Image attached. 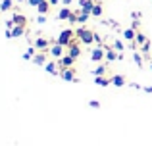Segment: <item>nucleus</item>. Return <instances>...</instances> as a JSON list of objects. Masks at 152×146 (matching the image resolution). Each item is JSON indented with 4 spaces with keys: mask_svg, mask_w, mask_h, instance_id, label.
I'll return each instance as SVG.
<instances>
[{
    "mask_svg": "<svg viewBox=\"0 0 152 146\" xmlns=\"http://www.w3.org/2000/svg\"><path fill=\"white\" fill-rule=\"evenodd\" d=\"M48 2L52 4V6H56V4H58V2H60V0H48Z\"/></svg>",
    "mask_w": 152,
    "mask_h": 146,
    "instance_id": "f704fd0d",
    "label": "nucleus"
},
{
    "mask_svg": "<svg viewBox=\"0 0 152 146\" xmlns=\"http://www.w3.org/2000/svg\"><path fill=\"white\" fill-rule=\"evenodd\" d=\"M89 106L96 110V108H100V102H98V100H91V102H89Z\"/></svg>",
    "mask_w": 152,
    "mask_h": 146,
    "instance_id": "cd10ccee",
    "label": "nucleus"
},
{
    "mask_svg": "<svg viewBox=\"0 0 152 146\" xmlns=\"http://www.w3.org/2000/svg\"><path fill=\"white\" fill-rule=\"evenodd\" d=\"M75 37H77L79 42H83V44H93L94 42V33L91 29H85V27H79V29L75 31Z\"/></svg>",
    "mask_w": 152,
    "mask_h": 146,
    "instance_id": "f257e3e1",
    "label": "nucleus"
},
{
    "mask_svg": "<svg viewBox=\"0 0 152 146\" xmlns=\"http://www.w3.org/2000/svg\"><path fill=\"white\" fill-rule=\"evenodd\" d=\"M145 92H150V94H152V86H146V89H145Z\"/></svg>",
    "mask_w": 152,
    "mask_h": 146,
    "instance_id": "c9c22d12",
    "label": "nucleus"
},
{
    "mask_svg": "<svg viewBox=\"0 0 152 146\" xmlns=\"http://www.w3.org/2000/svg\"><path fill=\"white\" fill-rule=\"evenodd\" d=\"M114 48L118 50V52H121V50L125 48V46H123V42H121V41H114Z\"/></svg>",
    "mask_w": 152,
    "mask_h": 146,
    "instance_id": "bb28decb",
    "label": "nucleus"
},
{
    "mask_svg": "<svg viewBox=\"0 0 152 146\" xmlns=\"http://www.w3.org/2000/svg\"><path fill=\"white\" fill-rule=\"evenodd\" d=\"M14 23L15 25H19V27H25L27 25V19H25V15H21V14H14Z\"/></svg>",
    "mask_w": 152,
    "mask_h": 146,
    "instance_id": "4468645a",
    "label": "nucleus"
},
{
    "mask_svg": "<svg viewBox=\"0 0 152 146\" xmlns=\"http://www.w3.org/2000/svg\"><path fill=\"white\" fill-rule=\"evenodd\" d=\"M104 73H106V68H104V65H98V68L93 69V75H94V77H102Z\"/></svg>",
    "mask_w": 152,
    "mask_h": 146,
    "instance_id": "5701e85b",
    "label": "nucleus"
},
{
    "mask_svg": "<svg viewBox=\"0 0 152 146\" xmlns=\"http://www.w3.org/2000/svg\"><path fill=\"white\" fill-rule=\"evenodd\" d=\"M33 58H35V48H33V46H29L27 52L23 54V60H33Z\"/></svg>",
    "mask_w": 152,
    "mask_h": 146,
    "instance_id": "b1692460",
    "label": "nucleus"
},
{
    "mask_svg": "<svg viewBox=\"0 0 152 146\" xmlns=\"http://www.w3.org/2000/svg\"><path fill=\"white\" fill-rule=\"evenodd\" d=\"M73 64H75V58H71L69 54L62 56V58H60V62H58L60 69H62V68H73Z\"/></svg>",
    "mask_w": 152,
    "mask_h": 146,
    "instance_id": "0eeeda50",
    "label": "nucleus"
},
{
    "mask_svg": "<svg viewBox=\"0 0 152 146\" xmlns=\"http://www.w3.org/2000/svg\"><path fill=\"white\" fill-rule=\"evenodd\" d=\"M131 17H133V19H139V17H141V12H133V14H131Z\"/></svg>",
    "mask_w": 152,
    "mask_h": 146,
    "instance_id": "2f4dec72",
    "label": "nucleus"
},
{
    "mask_svg": "<svg viewBox=\"0 0 152 146\" xmlns=\"http://www.w3.org/2000/svg\"><path fill=\"white\" fill-rule=\"evenodd\" d=\"M19 2H29V0H19Z\"/></svg>",
    "mask_w": 152,
    "mask_h": 146,
    "instance_id": "e433bc0d",
    "label": "nucleus"
},
{
    "mask_svg": "<svg viewBox=\"0 0 152 146\" xmlns=\"http://www.w3.org/2000/svg\"><path fill=\"white\" fill-rule=\"evenodd\" d=\"M23 33H25V27H19V25H15L14 29L6 31V37H8V38H19V37H23Z\"/></svg>",
    "mask_w": 152,
    "mask_h": 146,
    "instance_id": "20e7f679",
    "label": "nucleus"
},
{
    "mask_svg": "<svg viewBox=\"0 0 152 146\" xmlns=\"http://www.w3.org/2000/svg\"><path fill=\"white\" fill-rule=\"evenodd\" d=\"M89 15H91V14H85V12H81V10H79V12H77V21H79V23H87Z\"/></svg>",
    "mask_w": 152,
    "mask_h": 146,
    "instance_id": "4be33fe9",
    "label": "nucleus"
},
{
    "mask_svg": "<svg viewBox=\"0 0 152 146\" xmlns=\"http://www.w3.org/2000/svg\"><path fill=\"white\" fill-rule=\"evenodd\" d=\"M37 21H39V23H45V21H46V15H41V14H39Z\"/></svg>",
    "mask_w": 152,
    "mask_h": 146,
    "instance_id": "c756f323",
    "label": "nucleus"
},
{
    "mask_svg": "<svg viewBox=\"0 0 152 146\" xmlns=\"http://www.w3.org/2000/svg\"><path fill=\"white\" fill-rule=\"evenodd\" d=\"M62 4H64V6H69V4H71V0H62Z\"/></svg>",
    "mask_w": 152,
    "mask_h": 146,
    "instance_id": "72a5a7b5",
    "label": "nucleus"
},
{
    "mask_svg": "<svg viewBox=\"0 0 152 146\" xmlns=\"http://www.w3.org/2000/svg\"><path fill=\"white\" fill-rule=\"evenodd\" d=\"M60 65L56 64V62H46L45 64V69H46V73H50V75H60V71L62 69H58Z\"/></svg>",
    "mask_w": 152,
    "mask_h": 146,
    "instance_id": "1a4fd4ad",
    "label": "nucleus"
},
{
    "mask_svg": "<svg viewBox=\"0 0 152 146\" xmlns=\"http://www.w3.org/2000/svg\"><path fill=\"white\" fill-rule=\"evenodd\" d=\"M50 54H52L54 58L66 56V52H64V46H62V44H56V42H52V44H50Z\"/></svg>",
    "mask_w": 152,
    "mask_h": 146,
    "instance_id": "6e6552de",
    "label": "nucleus"
},
{
    "mask_svg": "<svg viewBox=\"0 0 152 146\" xmlns=\"http://www.w3.org/2000/svg\"><path fill=\"white\" fill-rule=\"evenodd\" d=\"M71 17V10H69V8H62V10H60L58 12V19H69Z\"/></svg>",
    "mask_w": 152,
    "mask_h": 146,
    "instance_id": "f3484780",
    "label": "nucleus"
},
{
    "mask_svg": "<svg viewBox=\"0 0 152 146\" xmlns=\"http://www.w3.org/2000/svg\"><path fill=\"white\" fill-rule=\"evenodd\" d=\"M12 6H14V0H2L0 2V12H8Z\"/></svg>",
    "mask_w": 152,
    "mask_h": 146,
    "instance_id": "6ab92c4d",
    "label": "nucleus"
},
{
    "mask_svg": "<svg viewBox=\"0 0 152 146\" xmlns=\"http://www.w3.org/2000/svg\"><path fill=\"white\" fill-rule=\"evenodd\" d=\"M60 77H62L64 81H77V77H75V69H73V68H62V71H60Z\"/></svg>",
    "mask_w": 152,
    "mask_h": 146,
    "instance_id": "7ed1b4c3",
    "label": "nucleus"
},
{
    "mask_svg": "<svg viewBox=\"0 0 152 146\" xmlns=\"http://www.w3.org/2000/svg\"><path fill=\"white\" fill-rule=\"evenodd\" d=\"M33 64H35V65H45V64H46V54H45V52H41V54H35V58H33Z\"/></svg>",
    "mask_w": 152,
    "mask_h": 146,
    "instance_id": "2eb2a0df",
    "label": "nucleus"
},
{
    "mask_svg": "<svg viewBox=\"0 0 152 146\" xmlns=\"http://www.w3.org/2000/svg\"><path fill=\"white\" fill-rule=\"evenodd\" d=\"M41 2H45V0H29V4H31L33 8H37V6H39Z\"/></svg>",
    "mask_w": 152,
    "mask_h": 146,
    "instance_id": "c85d7f7f",
    "label": "nucleus"
},
{
    "mask_svg": "<svg viewBox=\"0 0 152 146\" xmlns=\"http://www.w3.org/2000/svg\"><path fill=\"white\" fill-rule=\"evenodd\" d=\"M67 54H69L71 58H75V60H77V58L81 56V48H79V46L73 42V44H69V50H67Z\"/></svg>",
    "mask_w": 152,
    "mask_h": 146,
    "instance_id": "f8f14e48",
    "label": "nucleus"
},
{
    "mask_svg": "<svg viewBox=\"0 0 152 146\" xmlns=\"http://www.w3.org/2000/svg\"><path fill=\"white\" fill-rule=\"evenodd\" d=\"M48 6H52V4L48 2V0H45V2H41V4H39V6H37L39 14H41V15H46V14H48V10H50Z\"/></svg>",
    "mask_w": 152,
    "mask_h": 146,
    "instance_id": "ddd939ff",
    "label": "nucleus"
},
{
    "mask_svg": "<svg viewBox=\"0 0 152 146\" xmlns=\"http://www.w3.org/2000/svg\"><path fill=\"white\" fill-rule=\"evenodd\" d=\"M135 46H145L146 42H148V38H146V35H142V33H137V37H135Z\"/></svg>",
    "mask_w": 152,
    "mask_h": 146,
    "instance_id": "dca6fc26",
    "label": "nucleus"
},
{
    "mask_svg": "<svg viewBox=\"0 0 152 146\" xmlns=\"http://www.w3.org/2000/svg\"><path fill=\"white\" fill-rule=\"evenodd\" d=\"M35 46H37L41 52H45V50L50 46V41H48V38H45V37H39L37 41H35Z\"/></svg>",
    "mask_w": 152,
    "mask_h": 146,
    "instance_id": "9d476101",
    "label": "nucleus"
},
{
    "mask_svg": "<svg viewBox=\"0 0 152 146\" xmlns=\"http://www.w3.org/2000/svg\"><path fill=\"white\" fill-rule=\"evenodd\" d=\"M93 15H94V17H100V15H102V6H100V4H94V8H93Z\"/></svg>",
    "mask_w": 152,
    "mask_h": 146,
    "instance_id": "393cba45",
    "label": "nucleus"
},
{
    "mask_svg": "<svg viewBox=\"0 0 152 146\" xmlns=\"http://www.w3.org/2000/svg\"><path fill=\"white\" fill-rule=\"evenodd\" d=\"M91 60H93V62H100V60H106V50H104L102 46H98V48H94L93 52H91Z\"/></svg>",
    "mask_w": 152,
    "mask_h": 146,
    "instance_id": "39448f33",
    "label": "nucleus"
},
{
    "mask_svg": "<svg viewBox=\"0 0 152 146\" xmlns=\"http://www.w3.org/2000/svg\"><path fill=\"white\" fill-rule=\"evenodd\" d=\"M131 29H135V31L139 29V19H133V25H131Z\"/></svg>",
    "mask_w": 152,
    "mask_h": 146,
    "instance_id": "7c9ffc66",
    "label": "nucleus"
},
{
    "mask_svg": "<svg viewBox=\"0 0 152 146\" xmlns=\"http://www.w3.org/2000/svg\"><path fill=\"white\" fill-rule=\"evenodd\" d=\"M133 62L139 65V68H142V58H141V54H137V52H133Z\"/></svg>",
    "mask_w": 152,
    "mask_h": 146,
    "instance_id": "a878e982",
    "label": "nucleus"
},
{
    "mask_svg": "<svg viewBox=\"0 0 152 146\" xmlns=\"http://www.w3.org/2000/svg\"><path fill=\"white\" fill-rule=\"evenodd\" d=\"M75 33H73V31H69V29H64L62 31V33H60V37L58 38H56V44H62V46H69V44H73V42H75Z\"/></svg>",
    "mask_w": 152,
    "mask_h": 146,
    "instance_id": "f03ea898",
    "label": "nucleus"
},
{
    "mask_svg": "<svg viewBox=\"0 0 152 146\" xmlns=\"http://www.w3.org/2000/svg\"><path fill=\"white\" fill-rule=\"evenodd\" d=\"M135 37H137V31L135 29H125L123 31V38H125V41H135Z\"/></svg>",
    "mask_w": 152,
    "mask_h": 146,
    "instance_id": "a211bd4d",
    "label": "nucleus"
},
{
    "mask_svg": "<svg viewBox=\"0 0 152 146\" xmlns=\"http://www.w3.org/2000/svg\"><path fill=\"white\" fill-rule=\"evenodd\" d=\"M141 48H142V52H148V50H150V42H146L145 46H141Z\"/></svg>",
    "mask_w": 152,
    "mask_h": 146,
    "instance_id": "473e14b6",
    "label": "nucleus"
},
{
    "mask_svg": "<svg viewBox=\"0 0 152 146\" xmlns=\"http://www.w3.org/2000/svg\"><path fill=\"white\" fill-rule=\"evenodd\" d=\"M150 69H152V64H150Z\"/></svg>",
    "mask_w": 152,
    "mask_h": 146,
    "instance_id": "4c0bfd02",
    "label": "nucleus"
},
{
    "mask_svg": "<svg viewBox=\"0 0 152 146\" xmlns=\"http://www.w3.org/2000/svg\"><path fill=\"white\" fill-rule=\"evenodd\" d=\"M118 56H119V54H115L112 48H108V50H106V60H108V62H114V60H118Z\"/></svg>",
    "mask_w": 152,
    "mask_h": 146,
    "instance_id": "412c9836",
    "label": "nucleus"
},
{
    "mask_svg": "<svg viewBox=\"0 0 152 146\" xmlns=\"http://www.w3.org/2000/svg\"><path fill=\"white\" fill-rule=\"evenodd\" d=\"M93 8H94V2H93V0H79V10H81V12L93 15Z\"/></svg>",
    "mask_w": 152,
    "mask_h": 146,
    "instance_id": "423d86ee",
    "label": "nucleus"
},
{
    "mask_svg": "<svg viewBox=\"0 0 152 146\" xmlns=\"http://www.w3.org/2000/svg\"><path fill=\"white\" fill-rule=\"evenodd\" d=\"M110 81H112V85H114V86H118V89L125 85V77H123V75H112V79H110Z\"/></svg>",
    "mask_w": 152,
    "mask_h": 146,
    "instance_id": "9b49d317",
    "label": "nucleus"
},
{
    "mask_svg": "<svg viewBox=\"0 0 152 146\" xmlns=\"http://www.w3.org/2000/svg\"><path fill=\"white\" fill-rule=\"evenodd\" d=\"M94 83H96V85H100V86H108V85H112V81H108L106 77H94Z\"/></svg>",
    "mask_w": 152,
    "mask_h": 146,
    "instance_id": "aec40b11",
    "label": "nucleus"
}]
</instances>
